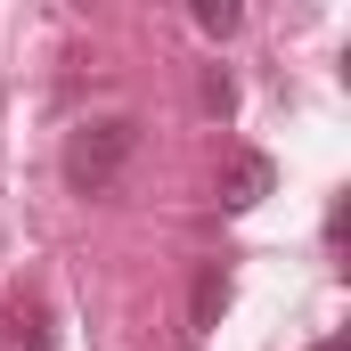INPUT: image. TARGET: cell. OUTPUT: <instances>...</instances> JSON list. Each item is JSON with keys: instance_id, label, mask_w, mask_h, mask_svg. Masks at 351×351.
<instances>
[{"instance_id": "obj_1", "label": "cell", "mask_w": 351, "mask_h": 351, "mask_svg": "<svg viewBox=\"0 0 351 351\" xmlns=\"http://www.w3.org/2000/svg\"><path fill=\"white\" fill-rule=\"evenodd\" d=\"M131 156H139V123L131 114H98V123H82L66 139V188L74 196H106Z\"/></svg>"}, {"instance_id": "obj_2", "label": "cell", "mask_w": 351, "mask_h": 351, "mask_svg": "<svg viewBox=\"0 0 351 351\" xmlns=\"http://www.w3.org/2000/svg\"><path fill=\"white\" fill-rule=\"evenodd\" d=\"M269 156H237V164H229V180H221V204H229V213H254V204H262L269 196Z\"/></svg>"}, {"instance_id": "obj_3", "label": "cell", "mask_w": 351, "mask_h": 351, "mask_svg": "<svg viewBox=\"0 0 351 351\" xmlns=\"http://www.w3.org/2000/svg\"><path fill=\"white\" fill-rule=\"evenodd\" d=\"M0 351H49L41 311H0Z\"/></svg>"}, {"instance_id": "obj_4", "label": "cell", "mask_w": 351, "mask_h": 351, "mask_svg": "<svg viewBox=\"0 0 351 351\" xmlns=\"http://www.w3.org/2000/svg\"><path fill=\"white\" fill-rule=\"evenodd\" d=\"M221 311H229V278L196 269V327H221Z\"/></svg>"}, {"instance_id": "obj_5", "label": "cell", "mask_w": 351, "mask_h": 351, "mask_svg": "<svg viewBox=\"0 0 351 351\" xmlns=\"http://www.w3.org/2000/svg\"><path fill=\"white\" fill-rule=\"evenodd\" d=\"M196 25H204L213 41H229V33L245 25V8H237V0H196Z\"/></svg>"}, {"instance_id": "obj_6", "label": "cell", "mask_w": 351, "mask_h": 351, "mask_svg": "<svg viewBox=\"0 0 351 351\" xmlns=\"http://www.w3.org/2000/svg\"><path fill=\"white\" fill-rule=\"evenodd\" d=\"M204 106H213V114H229V106H237V90H229V74H221V66L204 74Z\"/></svg>"}]
</instances>
